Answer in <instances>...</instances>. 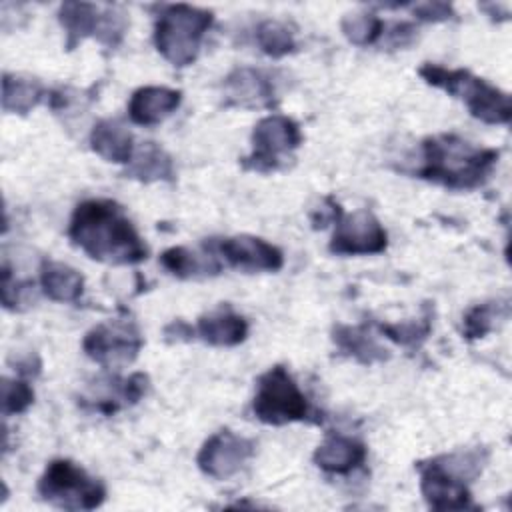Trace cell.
Returning a JSON list of instances; mask_svg holds the SVG:
<instances>
[{"label":"cell","instance_id":"cell-14","mask_svg":"<svg viewBox=\"0 0 512 512\" xmlns=\"http://www.w3.org/2000/svg\"><path fill=\"white\" fill-rule=\"evenodd\" d=\"M182 102V92L166 86H142L128 102V116L138 126H154L166 120Z\"/></svg>","mask_w":512,"mask_h":512},{"label":"cell","instance_id":"cell-7","mask_svg":"<svg viewBox=\"0 0 512 512\" xmlns=\"http://www.w3.org/2000/svg\"><path fill=\"white\" fill-rule=\"evenodd\" d=\"M304 136L296 120L284 114H270L256 122L252 130V154L242 158V168L268 174L288 166Z\"/></svg>","mask_w":512,"mask_h":512},{"label":"cell","instance_id":"cell-19","mask_svg":"<svg viewBox=\"0 0 512 512\" xmlns=\"http://www.w3.org/2000/svg\"><path fill=\"white\" fill-rule=\"evenodd\" d=\"M40 286L42 292L54 302H76L84 292V278L82 274L56 260H44L40 266Z\"/></svg>","mask_w":512,"mask_h":512},{"label":"cell","instance_id":"cell-2","mask_svg":"<svg viewBox=\"0 0 512 512\" xmlns=\"http://www.w3.org/2000/svg\"><path fill=\"white\" fill-rule=\"evenodd\" d=\"M498 156V150L474 146L456 134H438L422 142L416 176L448 190H474L490 178Z\"/></svg>","mask_w":512,"mask_h":512},{"label":"cell","instance_id":"cell-24","mask_svg":"<svg viewBox=\"0 0 512 512\" xmlns=\"http://www.w3.org/2000/svg\"><path fill=\"white\" fill-rule=\"evenodd\" d=\"M508 316V302L500 300H490L476 304L466 310L462 318V336L466 340H478L484 338L488 332L494 330L496 322L500 318Z\"/></svg>","mask_w":512,"mask_h":512},{"label":"cell","instance_id":"cell-11","mask_svg":"<svg viewBox=\"0 0 512 512\" xmlns=\"http://www.w3.org/2000/svg\"><path fill=\"white\" fill-rule=\"evenodd\" d=\"M208 250L220 254L228 266L244 272H276L284 266V254L278 246L264 238L238 234L228 238H212L204 242Z\"/></svg>","mask_w":512,"mask_h":512},{"label":"cell","instance_id":"cell-27","mask_svg":"<svg viewBox=\"0 0 512 512\" xmlns=\"http://www.w3.org/2000/svg\"><path fill=\"white\" fill-rule=\"evenodd\" d=\"M384 22L380 16L372 14V12H354V14H346L340 20V30L344 34V38L354 44V46H370L374 42H378V38L384 32Z\"/></svg>","mask_w":512,"mask_h":512},{"label":"cell","instance_id":"cell-6","mask_svg":"<svg viewBox=\"0 0 512 512\" xmlns=\"http://www.w3.org/2000/svg\"><path fill=\"white\" fill-rule=\"evenodd\" d=\"M252 412L264 424L282 426L306 420L310 416V404L292 374L276 364L258 378Z\"/></svg>","mask_w":512,"mask_h":512},{"label":"cell","instance_id":"cell-8","mask_svg":"<svg viewBox=\"0 0 512 512\" xmlns=\"http://www.w3.org/2000/svg\"><path fill=\"white\" fill-rule=\"evenodd\" d=\"M144 338L130 320H110L94 326L82 340L84 354L104 368H122L136 360Z\"/></svg>","mask_w":512,"mask_h":512},{"label":"cell","instance_id":"cell-17","mask_svg":"<svg viewBox=\"0 0 512 512\" xmlns=\"http://www.w3.org/2000/svg\"><path fill=\"white\" fill-rule=\"evenodd\" d=\"M196 334L210 346H238L248 336V322L232 308H218L198 318Z\"/></svg>","mask_w":512,"mask_h":512},{"label":"cell","instance_id":"cell-29","mask_svg":"<svg viewBox=\"0 0 512 512\" xmlns=\"http://www.w3.org/2000/svg\"><path fill=\"white\" fill-rule=\"evenodd\" d=\"M34 284L32 282H18L12 280L8 264L2 268V304L6 310H20L22 304L28 302V294L32 292Z\"/></svg>","mask_w":512,"mask_h":512},{"label":"cell","instance_id":"cell-15","mask_svg":"<svg viewBox=\"0 0 512 512\" xmlns=\"http://www.w3.org/2000/svg\"><path fill=\"white\" fill-rule=\"evenodd\" d=\"M314 464L328 474H348L366 460V446L344 434H328L314 450Z\"/></svg>","mask_w":512,"mask_h":512},{"label":"cell","instance_id":"cell-26","mask_svg":"<svg viewBox=\"0 0 512 512\" xmlns=\"http://www.w3.org/2000/svg\"><path fill=\"white\" fill-rule=\"evenodd\" d=\"M378 330L394 344H400L406 348H416L428 338V334L432 330V312L426 308L420 318H410V320H402L396 324L378 322Z\"/></svg>","mask_w":512,"mask_h":512},{"label":"cell","instance_id":"cell-1","mask_svg":"<svg viewBox=\"0 0 512 512\" xmlns=\"http://www.w3.org/2000/svg\"><path fill=\"white\" fill-rule=\"evenodd\" d=\"M68 238L86 256L102 264L128 266L148 258V246L114 200L90 198L80 202L70 218Z\"/></svg>","mask_w":512,"mask_h":512},{"label":"cell","instance_id":"cell-4","mask_svg":"<svg viewBox=\"0 0 512 512\" xmlns=\"http://www.w3.org/2000/svg\"><path fill=\"white\" fill-rule=\"evenodd\" d=\"M214 22L210 10L190 4L166 6L154 26V44L166 62L176 68L190 66L200 52V44Z\"/></svg>","mask_w":512,"mask_h":512},{"label":"cell","instance_id":"cell-31","mask_svg":"<svg viewBox=\"0 0 512 512\" xmlns=\"http://www.w3.org/2000/svg\"><path fill=\"white\" fill-rule=\"evenodd\" d=\"M340 216H342L340 204L334 202L332 198H324L322 206L312 212V226L314 228H326L332 222L336 224L340 220Z\"/></svg>","mask_w":512,"mask_h":512},{"label":"cell","instance_id":"cell-12","mask_svg":"<svg viewBox=\"0 0 512 512\" xmlns=\"http://www.w3.org/2000/svg\"><path fill=\"white\" fill-rule=\"evenodd\" d=\"M256 444L232 430L212 434L200 448L196 464L202 474L214 480H228L238 474L254 456Z\"/></svg>","mask_w":512,"mask_h":512},{"label":"cell","instance_id":"cell-3","mask_svg":"<svg viewBox=\"0 0 512 512\" xmlns=\"http://www.w3.org/2000/svg\"><path fill=\"white\" fill-rule=\"evenodd\" d=\"M420 78L454 98L466 102L470 114L486 124H508L512 116V102L508 92L488 84L464 68H446L426 62L418 68Z\"/></svg>","mask_w":512,"mask_h":512},{"label":"cell","instance_id":"cell-9","mask_svg":"<svg viewBox=\"0 0 512 512\" xmlns=\"http://www.w3.org/2000/svg\"><path fill=\"white\" fill-rule=\"evenodd\" d=\"M420 490L426 504L434 510H466L472 506V496L466 478L454 468L448 456H436L418 462Z\"/></svg>","mask_w":512,"mask_h":512},{"label":"cell","instance_id":"cell-13","mask_svg":"<svg viewBox=\"0 0 512 512\" xmlns=\"http://www.w3.org/2000/svg\"><path fill=\"white\" fill-rule=\"evenodd\" d=\"M224 102L238 108H270L276 102V86L272 78L250 66L234 68L224 78Z\"/></svg>","mask_w":512,"mask_h":512},{"label":"cell","instance_id":"cell-30","mask_svg":"<svg viewBox=\"0 0 512 512\" xmlns=\"http://www.w3.org/2000/svg\"><path fill=\"white\" fill-rule=\"evenodd\" d=\"M412 14L422 20V22H446L456 18V12L452 8V4L448 2H440V0H432V2H416L410 6Z\"/></svg>","mask_w":512,"mask_h":512},{"label":"cell","instance_id":"cell-18","mask_svg":"<svg viewBox=\"0 0 512 512\" xmlns=\"http://www.w3.org/2000/svg\"><path fill=\"white\" fill-rule=\"evenodd\" d=\"M128 178L140 182H170L174 180V162L172 156L158 146L156 142H144L134 150L132 160L124 172Z\"/></svg>","mask_w":512,"mask_h":512},{"label":"cell","instance_id":"cell-5","mask_svg":"<svg viewBox=\"0 0 512 512\" xmlns=\"http://www.w3.org/2000/svg\"><path fill=\"white\" fill-rule=\"evenodd\" d=\"M44 502L62 510H94L106 500V486L68 458L48 462L38 480Z\"/></svg>","mask_w":512,"mask_h":512},{"label":"cell","instance_id":"cell-33","mask_svg":"<svg viewBox=\"0 0 512 512\" xmlns=\"http://www.w3.org/2000/svg\"><path fill=\"white\" fill-rule=\"evenodd\" d=\"M194 336V328L184 322V320H172L166 328H164V338L168 342H180V340H190Z\"/></svg>","mask_w":512,"mask_h":512},{"label":"cell","instance_id":"cell-25","mask_svg":"<svg viewBox=\"0 0 512 512\" xmlns=\"http://www.w3.org/2000/svg\"><path fill=\"white\" fill-rule=\"evenodd\" d=\"M256 44L270 58H284L296 50L292 28L280 20H264L256 28Z\"/></svg>","mask_w":512,"mask_h":512},{"label":"cell","instance_id":"cell-20","mask_svg":"<svg viewBox=\"0 0 512 512\" xmlns=\"http://www.w3.org/2000/svg\"><path fill=\"white\" fill-rule=\"evenodd\" d=\"M58 20L66 32V48L74 50L82 40L98 34L102 12L90 2H64Z\"/></svg>","mask_w":512,"mask_h":512},{"label":"cell","instance_id":"cell-23","mask_svg":"<svg viewBox=\"0 0 512 512\" xmlns=\"http://www.w3.org/2000/svg\"><path fill=\"white\" fill-rule=\"evenodd\" d=\"M332 340L340 352L358 360L360 364H374L388 358V350L382 348L366 330V326L338 324L332 330Z\"/></svg>","mask_w":512,"mask_h":512},{"label":"cell","instance_id":"cell-28","mask_svg":"<svg viewBox=\"0 0 512 512\" xmlns=\"http://www.w3.org/2000/svg\"><path fill=\"white\" fill-rule=\"evenodd\" d=\"M34 402L32 386L22 378H2V414H22Z\"/></svg>","mask_w":512,"mask_h":512},{"label":"cell","instance_id":"cell-21","mask_svg":"<svg viewBox=\"0 0 512 512\" xmlns=\"http://www.w3.org/2000/svg\"><path fill=\"white\" fill-rule=\"evenodd\" d=\"M42 98H48L46 88L38 78L22 74H4L2 76V110L8 114H28L32 112Z\"/></svg>","mask_w":512,"mask_h":512},{"label":"cell","instance_id":"cell-22","mask_svg":"<svg viewBox=\"0 0 512 512\" xmlns=\"http://www.w3.org/2000/svg\"><path fill=\"white\" fill-rule=\"evenodd\" d=\"M160 264L176 278H200L214 276L222 270V264L212 250L204 246V254L192 252L184 246H172L162 252Z\"/></svg>","mask_w":512,"mask_h":512},{"label":"cell","instance_id":"cell-10","mask_svg":"<svg viewBox=\"0 0 512 512\" xmlns=\"http://www.w3.org/2000/svg\"><path fill=\"white\" fill-rule=\"evenodd\" d=\"M388 246V234L370 210L342 214L330 240V252L338 256L380 254Z\"/></svg>","mask_w":512,"mask_h":512},{"label":"cell","instance_id":"cell-16","mask_svg":"<svg viewBox=\"0 0 512 512\" xmlns=\"http://www.w3.org/2000/svg\"><path fill=\"white\" fill-rule=\"evenodd\" d=\"M90 148L106 162L128 164L134 156V138L116 118L98 120L90 132Z\"/></svg>","mask_w":512,"mask_h":512},{"label":"cell","instance_id":"cell-32","mask_svg":"<svg viewBox=\"0 0 512 512\" xmlns=\"http://www.w3.org/2000/svg\"><path fill=\"white\" fill-rule=\"evenodd\" d=\"M386 34L388 38V46L392 48H402V46H408L412 40H414V34H416V28L410 24V22H396L392 24L388 30L384 26V32L382 36Z\"/></svg>","mask_w":512,"mask_h":512}]
</instances>
